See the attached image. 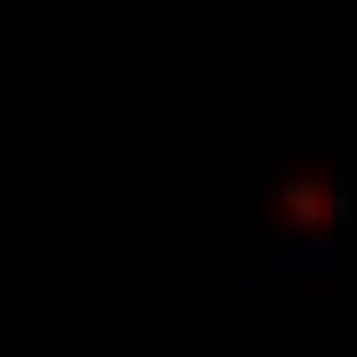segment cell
I'll return each instance as SVG.
<instances>
[{"mask_svg": "<svg viewBox=\"0 0 357 357\" xmlns=\"http://www.w3.org/2000/svg\"><path fill=\"white\" fill-rule=\"evenodd\" d=\"M278 284H284V278L271 271V259H265V252H259V259H241V265L228 271V296H234L241 308H252V302H265V296H271Z\"/></svg>", "mask_w": 357, "mask_h": 357, "instance_id": "obj_6", "label": "cell"}, {"mask_svg": "<svg viewBox=\"0 0 357 357\" xmlns=\"http://www.w3.org/2000/svg\"><path fill=\"white\" fill-rule=\"evenodd\" d=\"M326 222H333V241L339 247H357V191H351L345 167L326 173Z\"/></svg>", "mask_w": 357, "mask_h": 357, "instance_id": "obj_5", "label": "cell"}, {"mask_svg": "<svg viewBox=\"0 0 357 357\" xmlns=\"http://www.w3.org/2000/svg\"><path fill=\"white\" fill-rule=\"evenodd\" d=\"M259 197H265V178H259V160L252 148H234L228 154V228L247 241L252 234V215H259Z\"/></svg>", "mask_w": 357, "mask_h": 357, "instance_id": "obj_3", "label": "cell"}, {"mask_svg": "<svg viewBox=\"0 0 357 357\" xmlns=\"http://www.w3.org/2000/svg\"><path fill=\"white\" fill-rule=\"evenodd\" d=\"M265 259H271V271H278L284 284H296V278H314V284H326V278H339L345 247H339L333 234H284L278 247H265Z\"/></svg>", "mask_w": 357, "mask_h": 357, "instance_id": "obj_1", "label": "cell"}, {"mask_svg": "<svg viewBox=\"0 0 357 357\" xmlns=\"http://www.w3.org/2000/svg\"><path fill=\"white\" fill-rule=\"evenodd\" d=\"M289 117V142H333V117H339V105H333V99H321V93H314V99H302V93H289L284 105H278Z\"/></svg>", "mask_w": 357, "mask_h": 357, "instance_id": "obj_4", "label": "cell"}, {"mask_svg": "<svg viewBox=\"0 0 357 357\" xmlns=\"http://www.w3.org/2000/svg\"><path fill=\"white\" fill-rule=\"evenodd\" d=\"M278 210L289 234H326V173H296L278 185Z\"/></svg>", "mask_w": 357, "mask_h": 357, "instance_id": "obj_2", "label": "cell"}]
</instances>
